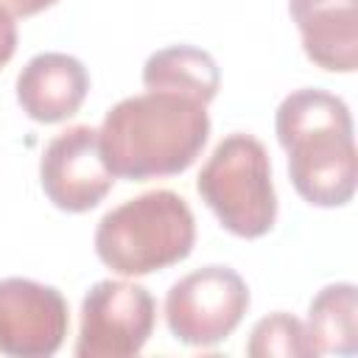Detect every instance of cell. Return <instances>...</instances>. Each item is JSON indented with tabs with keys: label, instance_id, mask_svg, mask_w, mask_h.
Instances as JSON below:
<instances>
[{
	"label": "cell",
	"instance_id": "6",
	"mask_svg": "<svg viewBox=\"0 0 358 358\" xmlns=\"http://www.w3.org/2000/svg\"><path fill=\"white\" fill-rule=\"evenodd\" d=\"M157 302L148 288L126 280L95 282L81 302L78 358H129L137 355L154 333Z\"/></svg>",
	"mask_w": 358,
	"mask_h": 358
},
{
	"label": "cell",
	"instance_id": "12",
	"mask_svg": "<svg viewBox=\"0 0 358 358\" xmlns=\"http://www.w3.org/2000/svg\"><path fill=\"white\" fill-rule=\"evenodd\" d=\"M305 330L316 355L358 352V288L352 282L324 285L310 299Z\"/></svg>",
	"mask_w": 358,
	"mask_h": 358
},
{
	"label": "cell",
	"instance_id": "7",
	"mask_svg": "<svg viewBox=\"0 0 358 358\" xmlns=\"http://www.w3.org/2000/svg\"><path fill=\"white\" fill-rule=\"evenodd\" d=\"M70 327V310L53 285L0 280V352L8 358H48L59 352Z\"/></svg>",
	"mask_w": 358,
	"mask_h": 358
},
{
	"label": "cell",
	"instance_id": "13",
	"mask_svg": "<svg viewBox=\"0 0 358 358\" xmlns=\"http://www.w3.org/2000/svg\"><path fill=\"white\" fill-rule=\"evenodd\" d=\"M246 352L252 358H310L316 355L305 322H299L291 313H271L266 319H260L252 333H249V344Z\"/></svg>",
	"mask_w": 358,
	"mask_h": 358
},
{
	"label": "cell",
	"instance_id": "4",
	"mask_svg": "<svg viewBox=\"0 0 358 358\" xmlns=\"http://www.w3.org/2000/svg\"><path fill=\"white\" fill-rule=\"evenodd\" d=\"M196 190L221 227L238 238H260L277 221L271 159L255 134H227L204 162Z\"/></svg>",
	"mask_w": 358,
	"mask_h": 358
},
{
	"label": "cell",
	"instance_id": "11",
	"mask_svg": "<svg viewBox=\"0 0 358 358\" xmlns=\"http://www.w3.org/2000/svg\"><path fill=\"white\" fill-rule=\"evenodd\" d=\"M143 84L148 90L179 92L201 103H210L218 95L221 73L207 50L193 45H171L145 59Z\"/></svg>",
	"mask_w": 358,
	"mask_h": 358
},
{
	"label": "cell",
	"instance_id": "8",
	"mask_svg": "<svg viewBox=\"0 0 358 358\" xmlns=\"http://www.w3.org/2000/svg\"><path fill=\"white\" fill-rule=\"evenodd\" d=\"M39 182L50 204L64 213H87L98 207L115 185V176L101 157L98 129L70 126L56 134L39 159Z\"/></svg>",
	"mask_w": 358,
	"mask_h": 358
},
{
	"label": "cell",
	"instance_id": "3",
	"mask_svg": "<svg viewBox=\"0 0 358 358\" xmlns=\"http://www.w3.org/2000/svg\"><path fill=\"white\" fill-rule=\"evenodd\" d=\"M196 243V218L173 190H148L109 210L95 229V255L120 277H143L185 260Z\"/></svg>",
	"mask_w": 358,
	"mask_h": 358
},
{
	"label": "cell",
	"instance_id": "10",
	"mask_svg": "<svg viewBox=\"0 0 358 358\" xmlns=\"http://www.w3.org/2000/svg\"><path fill=\"white\" fill-rule=\"evenodd\" d=\"M305 56L330 73L358 67V0H288Z\"/></svg>",
	"mask_w": 358,
	"mask_h": 358
},
{
	"label": "cell",
	"instance_id": "1",
	"mask_svg": "<svg viewBox=\"0 0 358 358\" xmlns=\"http://www.w3.org/2000/svg\"><path fill=\"white\" fill-rule=\"evenodd\" d=\"M207 137V103L165 90L123 98L98 129L101 157L112 176L134 182L187 171Z\"/></svg>",
	"mask_w": 358,
	"mask_h": 358
},
{
	"label": "cell",
	"instance_id": "15",
	"mask_svg": "<svg viewBox=\"0 0 358 358\" xmlns=\"http://www.w3.org/2000/svg\"><path fill=\"white\" fill-rule=\"evenodd\" d=\"M59 0H0V6L8 11V14H17V17H31V14H39L50 6H56Z\"/></svg>",
	"mask_w": 358,
	"mask_h": 358
},
{
	"label": "cell",
	"instance_id": "9",
	"mask_svg": "<svg viewBox=\"0 0 358 358\" xmlns=\"http://www.w3.org/2000/svg\"><path fill=\"white\" fill-rule=\"evenodd\" d=\"M90 92L87 67L67 53H36L17 76V103L36 123L73 117Z\"/></svg>",
	"mask_w": 358,
	"mask_h": 358
},
{
	"label": "cell",
	"instance_id": "2",
	"mask_svg": "<svg viewBox=\"0 0 358 358\" xmlns=\"http://www.w3.org/2000/svg\"><path fill=\"white\" fill-rule=\"evenodd\" d=\"M277 140L288 151L294 190L313 207H344L355 196L358 157L350 106L316 87L285 95L274 117Z\"/></svg>",
	"mask_w": 358,
	"mask_h": 358
},
{
	"label": "cell",
	"instance_id": "14",
	"mask_svg": "<svg viewBox=\"0 0 358 358\" xmlns=\"http://www.w3.org/2000/svg\"><path fill=\"white\" fill-rule=\"evenodd\" d=\"M17 50V22L14 17L0 6V67H6L11 62Z\"/></svg>",
	"mask_w": 358,
	"mask_h": 358
},
{
	"label": "cell",
	"instance_id": "5",
	"mask_svg": "<svg viewBox=\"0 0 358 358\" xmlns=\"http://www.w3.org/2000/svg\"><path fill=\"white\" fill-rule=\"evenodd\" d=\"M249 288L229 266H204L176 280L165 296V322L187 347L221 344L243 319Z\"/></svg>",
	"mask_w": 358,
	"mask_h": 358
}]
</instances>
